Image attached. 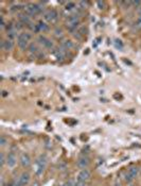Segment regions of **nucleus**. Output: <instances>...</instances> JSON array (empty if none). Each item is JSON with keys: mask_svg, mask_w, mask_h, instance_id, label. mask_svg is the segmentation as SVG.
Segmentation results:
<instances>
[{"mask_svg": "<svg viewBox=\"0 0 141 186\" xmlns=\"http://www.w3.org/2000/svg\"><path fill=\"white\" fill-rule=\"evenodd\" d=\"M134 28L136 29L137 31L141 30V14H138V16L136 17L135 21H134Z\"/></svg>", "mask_w": 141, "mask_h": 186, "instance_id": "obj_20", "label": "nucleus"}, {"mask_svg": "<svg viewBox=\"0 0 141 186\" xmlns=\"http://www.w3.org/2000/svg\"><path fill=\"white\" fill-rule=\"evenodd\" d=\"M17 164V158L16 155L14 154L13 152H10L8 155H7V165H8L9 168H14Z\"/></svg>", "mask_w": 141, "mask_h": 186, "instance_id": "obj_12", "label": "nucleus"}, {"mask_svg": "<svg viewBox=\"0 0 141 186\" xmlns=\"http://www.w3.org/2000/svg\"><path fill=\"white\" fill-rule=\"evenodd\" d=\"M7 164V158H5V155L3 152L0 153V166L1 167H3V166Z\"/></svg>", "mask_w": 141, "mask_h": 186, "instance_id": "obj_21", "label": "nucleus"}, {"mask_svg": "<svg viewBox=\"0 0 141 186\" xmlns=\"http://www.w3.org/2000/svg\"><path fill=\"white\" fill-rule=\"evenodd\" d=\"M90 178H91V172L88 170L87 168H86V169H82V170L79 172V174H77V180L85 182V183L89 181Z\"/></svg>", "mask_w": 141, "mask_h": 186, "instance_id": "obj_7", "label": "nucleus"}, {"mask_svg": "<svg viewBox=\"0 0 141 186\" xmlns=\"http://www.w3.org/2000/svg\"><path fill=\"white\" fill-rule=\"evenodd\" d=\"M77 165L81 170H82V169H86V168L90 165V158H88V156H86V155H83V156H81V158L77 160Z\"/></svg>", "mask_w": 141, "mask_h": 186, "instance_id": "obj_9", "label": "nucleus"}, {"mask_svg": "<svg viewBox=\"0 0 141 186\" xmlns=\"http://www.w3.org/2000/svg\"><path fill=\"white\" fill-rule=\"evenodd\" d=\"M61 47L67 51V50H71L74 47V45H73V41L71 39H64V41H61Z\"/></svg>", "mask_w": 141, "mask_h": 186, "instance_id": "obj_14", "label": "nucleus"}, {"mask_svg": "<svg viewBox=\"0 0 141 186\" xmlns=\"http://www.w3.org/2000/svg\"><path fill=\"white\" fill-rule=\"evenodd\" d=\"M59 186H66V184H62V185H59Z\"/></svg>", "mask_w": 141, "mask_h": 186, "instance_id": "obj_33", "label": "nucleus"}, {"mask_svg": "<svg viewBox=\"0 0 141 186\" xmlns=\"http://www.w3.org/2000/svg\"><path fill=\"white\" fill-rule=\"evenodd\" d=\"M115 186H121V184H120V182L118 183V180L116 181V183H115Z\"/></svg>", "mask_w": 141, "mask_h": 186, "instance_id": "obj_31", "label": "nucleus"}, {"mask_svg": "<svg viewBox=\"0 0 141 186\" xmlns=\"http://www.w3.org/2000/svg\"><path fill=\"white\" fill-rule=\"evenodd\" d=\"M47 162H48V158H47V155L46 154H40L38 156V158L36 160V165L44 166V167H46Z\"/></svg>", "mask_w": 141, "mask_h": 186, "instance_id": "obj_16", "label": "nucleus"}, {"mask_svg": "<svg viewBox=\"0 0 141 186\" xmlns=\"http://www.w3.org/2000/svg\"><path fill=\"white\" fill-rule=\"evenodd\" d=\"M137 10H138V13H139V14H141V4H140V7H139V8L137 9Z\"/></svg>", "mask_w": 141, "mask_h": 186, "instance_id": "obj_32", "label": "nucleus"}, {"mask_svg": "<svg viewBox=\"0 0 141 186\" xmlns=\"http://www.w3.org/2000/svg\"><path fill=\"white\" fill-rule=\"evenodd\" d=\"M124 180H125V182H127V183H131L134 179L132 178V177L129 176V174H128V172H127V173H125V176H124Z\"/></svg>", "mask_w": 141, "mask_h": 186, "instance_id": "obj_26", "label": "nucleus"}, {"mask_svg": "<svg viewBox=\"0 0 141 186\" xmlns=\"http://www.w3.org/2000/svg\"><path fill=\"white\" fill-rule=\"evenodd\" d=\"M79 5H81V9H87L88 1H80Z\"/></svg>", "mask_w": 141, "mask_h": 186, "instance_id": "obj_27", "label": "nucleus"}, {"mask_svg": "<svg viewBox=\"0 0 141 186\" xmlns=\"http://www.w3.org/2000/svg\"><path fill=\"white\" fill-rule=\"evenodd\" d=\"M14 47H15V43L12 39H7L4 41H2V43H1V48L4 51H12L14 49Z\"/></svg>", "mask_w": 141, "mask_h": 186, "instance_id": "obj_11", "label": "nucleus"}, {"mask_svg": "<svg viewBox=\"0 0 141 186\" xmlns=\"http://www.w3.org/2000/svg\"><path fill=\"white\" fill-rule=\"evenodd\" d=\"M81 23V19H80V16L77 15H70L68 18L65 21V26L67 27L70 30H73V29H77V26Z\"/></svg>", "mask_w": 141, "mask_h": 186, "instance_id": "obj_5", "label": "nucleus"}, {"mask_svg": "<svg viewBox=\"0 0 141 186\" xmlns=\"http://www.w3.org/2000/svg\"><path fill=\"white\" fill-rule=\"evenodd\" d=\"M65 184H66V186H77V181H74V180L70 179L69 181H67Z\"/></svg>", "mask_w": 141, "mask_h": 186, "instance_id": "obj_23", "label": "nucleus"}, {"mask_svg": "<svg viewBox=\"0 0 141 186\" xmlns=\"http://www.w3.org/2000/svg\"><path fill=\"white\" fill-rule=\"evenodd\" d=\"M139 171H140V168L137 167V166H132V167L128 168V174L132 177L133 179H135L139 174Z\"/></svg>", "mask_w": 141, "mask_h": 186, "instance_id": "obj_15", "label": "nucleus"}, {"mask_svg": "<svg viewBox=\"0 0 141 186\" xmlns=\"http://www.w3.org/2000/svg\"><path fill=\"white\" fill-rule=\"evenodd\" d=\"M37 27H38L39 33H47V32L50 31V25L48 23H46L45 20H39L37 23Z\"/></svg>", "mask_w": 141, "mask_h": 186, "instance_id": "obj_13", "label": "nucleus"}, {"mask_svg": "<svg viewBox=\"0 0 141 186\" xmlns=\"http://www.w3.org/2000/svg\"><path fill=\"white\" fill-rule=\"evenodd\" d=\"M59 14L55 9H51V10L47 11L46 13H44V20L48 23H51V25H55L59 21Z\"/></svg>", "mask_w": 141, "mask_h": 186, "instance_id": "obj_3", "label": "nucleus"}, {"mask_svg": "<svg viewBox=\"0 0 141 186\" xmlns=\"http://www.w3.org/2000/svg\"><path fill=\"white\" fill-rule=\"evenodd\" d=\"M97 5H98V8L100 9V10L105 9V2H104V1H97Z\"/></svg>", "mask_w": 141, "mask_h": 186, "instance_id": "obj_24", "label": "nucleus"}, {"mask_svg": "<svg viewBox=\"0 0 141 186\" xmlns=\"http://www.w3.org/2000/svg\"><path fill=\"white\" fill-rule=\"evenodd\" d=\"M53 34L56 39H63L64 37V30L62 28H59V27H56L53 30Z\"/></svg>", "mask_w": 141, "mask_h": 186, "instance_id": "obj_18", "label": "nucleus"}, {"mask_svg": "<svg viewBox=\"0 0 141 186\" xmlns=\"http://www.w3.org/2000/svg\"><path fill=\"white\" fill-rule=\"evenodd\" d=\"M54 57H55V59L59 61V62H63V61H65L66 60V57H67V51L65 49H63L62 47H59V48H57V49L54 50Z\"/></svg>", "mask_w": 141, "mask_h": 186, "instance_id": "obj_8", "label": "nucleus"}, {"mask_svg": "<svg viewBox=\"0 0 141 186\" xmlns=\"http://www.w3.org/2000/svg\"><path fill=\"white\" fill-rule=\"evenodd\" d=\"M19 162H20L21 166H22L23 168H29L32 164L31 158H30V155H29L28 153H22V154L20 155Z\"/></svg>", "mask_w": 141, "mask_h": 186, "instance_id": "obj_10", "label": "nucleus"}, {"mask_svg": "<svg viewBox=\"0 0 141 186\" xmlns=\"http://www.w3.org/2000/svg\"><path fill=\"white\" fill-rule=\"evenodd\" d=\"M9 142V140H8V138L4 136V135H1L0 136V146L1 147H4V146H7V144Z\"/></svg>", "mask_w": 141, "mask_h": 186, "instance_id": "obj_22", "label": "nucleus"}, {"mask_svg": "<svg viewBox=\"0 0 141 186\" xmlns=\"http://www.w3.org/2000/svg\"><path fill=\"white\" fill-rule=\"evenodd\" d=\"M1 23H0V28H1V30H4L5 27H7V25H5V20H4V17H3L2 15H1Z\"/></svg>", "mask_w": 141, "mask_h": 186, "instance_id": "obj_25", "label": "nucleus"}, {"mask_svg": "<svg viewBox=\"0 0 141 186\" xmlns=\"http://www.w3.org/2000/svg\"><path fill=\"white\" fill-rule=\"evenodd\" d=\"M32 33L29 31H23L18 34L17 37V46L21 51H26L29 49V46L31 45Z\"/></svg>", "mask_w": 141, "mask_h": 186, "instance_id": "obj_1", "label": "nucleus"}, {"mask_svg": "<svg viewBox=\"0 0 141 186\" xmlns=\"http://www.w3.org/2000/svg\"><path fill=\"white\" fill-rule=\"evenodd\" d=\"M43 10H44V7H41L40 3H28L25 7V13L30 17L40 15L43 13Z\"/></svg>", "mask_w": 141, "mask_h": 186, "instance_id": "obj_2", "label": "nucleus"}, {"mask_svg": "<svg viewBox=\"0 0 141 186\" xmlns=\"http://www.w3.org/2000/svg\"><path fill=\"white\" fill-rule=\"evenodd\" d=\"M8 95H9V93H8L7 91H3V92H2V96H3V97H7Z\"/></svg>", "mask_w": 141, "mask_h": 186, "instance_id": "obj_29", "label": "nucleus"}, {"mask_svg": "<svg viewBox=\"0 0 141 186\" xmlns=\"http://www.w3.org/2000/svg\"><path fill=\"white\" fill-rule=\"evenodd\" d=\"M29 53L31 55H36L38 54L39 52H40V49L38 48V46L36 44H31L30 46H29Z\"/></svg>", "mask_w": 141, "mask_h": 186, "instance_id": "obj_17", "label": "nucleus"}, {"mask_svg": "<svg viewBox=\"0 0 141 186\" xmlns=\"http://www.w3.org/2000/svg\"><path fill=\"white\" fill-rule=\"evenodd\" d=\"M75 9H77V3L73 2V1L66 2V4H65V10L68 11V12H71V11L75 10Z\"/></svg>", "mask_w": 141, "mask_h": 186, "instance_id": "obj_19", "label": "nucleus"}, {"mask_svg": "<svg viewBox=\"0 0 141 186\" xmlns=\"http://www.w3.org/2000/svg\"><path fill=\"white\" fill-rule=\"evenodd\" d=\"M86 183L83 181H80V180H77V186H85Z\"/></svg>", "mask_w": 141, "mask_h": 186, "instance_id": "obj_28", "label": "nucleus"}, {"mask_svg": "<svg viewBox=\"0 0 141 186\" xmlns=\"http://www.w3.org/2000/svg\"><path fill=\"white\" fill-rule=\"evenodd\" d=\"M32 186H39V183L37 181L33 182V184H32Z\"/></svg>", "mask_w": 141, "mask_h": 186, "instance_id": "obj_30", "label": "nucleus"}, {"mask_svg": "<svg viewBox=\"0 0 141 186\" xmlns=\"http://www.w3.org/2000/svg\"><path fill=\"white\" fill-rule=\"evenodd\" d=\"M37 43H38L44 49L52 50L54 48L53 41L49 39V37H47L46 35H39V36L37 37Z\"/></svg>", "mask_w": 141, "mask_h": 186, "instance_id": "obj_4", "label": "nucleus"}, {"mask_svg": "<svg viewBox=\"0 0 141 186\" xmlns=\"http://www.w3.org/2000/svg\"><path fill=\"white\" fill-rule=\"evenodd\" d=\"M30 179H31V176L28 171H25L20 174V177L18 178V180L16 181V183L14 184V186H26L29 184L30 182Z\"/></svg>", "mask_w": 141, "mask_h": 186, "instance_id": "obj_6", "label": "nucleus"}]
</instances>
